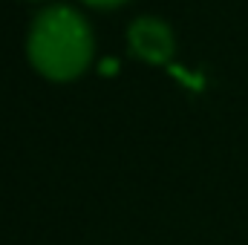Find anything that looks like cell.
I'll return each instance as SVG.
<instances>
[{"mask_svg":"<svg viewBox=\"0 0 248 245\" xmlns=\"http://www.w3.org/2000/svg\"><path fill=\"white\" fill-rule=\"evenodd\" d=\"M26 52L32 63L49 78H69L93 52V35L87 20L66 3H52L41 9L26 35Z\"/></svg>","mask_w":248,"mask_h":245,"instance_id":"1","label":"cell"},{"mask_svg":"<svg viewBox=\"0 0 248 245\" xmlns=\"http://www.w3.org/2000/svg\"><path fill=\"white\" fill-rule=\"evenodd\" d=\"M127 38H130V46L150 58V61H168L170 52H173V32L165 20L159 17H150V15H141L130 23L127 29Z\"/></svg>","mask_w":248,"mask_h":245,"instance_id":"2","label":"cell"},{"mask_svg":"<svg viewBox=\"0 0 248 245\" xmlns=\"http://www.w3.org/2000/svg\"><path fill=\"white\" fill-rule=\"evenodd\" d=\"M170 72H173V75H179V78H185L190 87H199V75H187L185 69H179V66H170Z\"/></svg>","mask_w":248,"mask_h":245,"instance_id":"3","label":"cell"},{"mask_svg":"<svg viewBox=\"0 0 248 245\" xmlns=\"http://www.w3.org/2000/svg\"><path fill=\"white\" fill-rule=\"evenodd\" d=\"M101 69H104V72H113V69H116V58H104Z\"/></svg>","mask_w":248,"mask_h":245,"instance_id":"4","label":"cell"},{"mask_svg":"<svg viewBox=\"0 0 248 245\" xmlns=\"http://www.w3.org/2000/svg\"><path fill=\"white\" fill-rule=\"evenodd\" d=\"M87 3H98V6H113V3H119V0H87Z\"/></svg>","mask_w":248,"mask_h":245,"instance_id":"5","label":"cell"}]
</instances>
